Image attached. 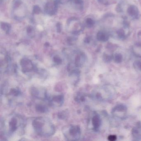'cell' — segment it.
I'll return each instance as SVG.
<instances>
[{
  "label": "cell",
  "instance_id": "obj_7",
  "mask_svg": "<svg viewBox=\"0 0 141 141\" xmlns=\"http://www.w3.org/2000/svg\"><path fill=\"white\" fill-rule=\"evenodd\" d=\"M20 126V119L16 116L12 117L8 122L9 131L10 133L16 132Z\"/></svg>",
  "mask_w": 141,
  "mask_h": 141
},
{
  "label": "cell",
  "instance_id": "obj_17",
  "mask_svg": "<svg viewBox=\"0 0 141 141\" xmlns=\"http://www.w3.org/2000/svg\"><path fill=\"white\" fill-rule=\"evenodd\" d=\"M85 24L88 28L92 27L94 24V21L91 18H87L85 20Z\"/></svg>",
  "mask_w": 141,
  "mask_h": 141
},
{
  "label": "cell",
  "instance_id": "obj_10",
  "mask_svg": "<svg viewBox=\"0 0 141 141\" xmlns=\"http://www.w3.org/2000/svg\"><path fill=\"white\" fill-rule=\"evenodd\" d=\"M63 96L59 95L53 96L49 102L53 106H60L63 104Z\"/></svg>",
  "mask_w": 141,
  "mask_h": 141
},
{
  "label": "cell",
  "instance_id": "obj_24",
  "mask_svg": "<svg viewBox=\"0 0 141 141\" xmlns=\"http://www.w3.org/2000/svg\"><path fill=\"white\" fill-rule=\"evenodd\" d=\"M58 4H66L69 1H70L71 0H55Z\"/></svg>",
  "mask_w": 141,
  "mask_h": 141
},
{
  "label": "cell",
  "instance_id": "obj_25",
  "mask_svg": "<svg viewBox=\"0 0 141 141\" xmlns=\"http://www.w3.org/2000/svg\"><path fill=\"white\" fill-rule=\"evenodd\" d=\"M116 138H117V137H116V136L115 135L109 136H108V140L110 141H115V140H116Z\"/></svg>",
  "mask_w": 141,
  "mask_h": 141
},
{
  "label": "cell",
  "instance_id": "obj_6",
  "mask_svg": "<svg viewBox=\"0 0 141 141\" xmlns=\"http://www.w3.org/2000/svg\"><path fill=\"white\" fill-rule=\"evenodd\" d=\"M20 65L22 71L24 72H30L34 68L32 61L27 58H24L21 60Z\"/></svg>",
  "mask_w": 141,
  "mask_h": 141
},
{
  "label": "cell",
  "instance_id": "obj_14",
  "mask_svg": "<svg viewBox=\"0 0 141 141\" xmlns=\"http://www.w3.org/2000/svg\"><path fill=\"white\" fill-rule=\"evenodd\" d=\"M92 124L94 128H98L100 126L101 123L100 118L97 116H94L92 118Z\"/></svg>",
  "mask_w": 141,
  "mask_h": 141
},
{
  "label": "cell",
  "instance_id": "obj_27",
  "mask_svg": "<svg viewBox=\"0 0 141 141\" xmlns=\"http://www.w3.org/2000/svg\"><path fill=\"white\" fill-rule=\"evenodd\" d=\"M139 68L140 69V70H141V63H139Z\"/></svg>",
  "mask_w": 141,
  "mask_h": 141
},
{
  "label": "cell",
  "instance_id": "obj_26",
  "mask_svg": "<svg viewBox=\"0 0 141 141\" xmlns=\"http://www.w3.org/2000/svg\"><path fill=\"white\" fill-rule=\"evenodd\" d=\"M90 37H86L85 39H84V42L86 43H89L90 42Z\"/></svg>",
  "mask_w": 141,
  "mask_h": 141
},
{
  "label": "cell",
  "instance_id": "obj_20",
  "mask_svg": "<svg viewBox=\"0 0 141 141\" xmlns=\"http://www.w3.org/2000/svg\"><path fill=\"white\" fill-rule=\"evenodd\" d=\"M77 39L75 37H70L67 38V41L69 45H72L75 44Z\"/></svg>",
  "mask_w": 141,
  "mask_h": 141
},
{
  "label": "cell",
  "instance_id": "obj_23",
  "mask_svg": "<svg viewBox=\"0 0 141 141\" xmlns=\"http://www.w3.org/2000/svg\"><path fill=\"white\" fill-rule=\"evenodd\" d=\"M122 58L120 54H117V55L115 56V61L117 63L121 62L122 61Z\"/></svg>",
  "mask_w": 141,
  "mask_h": 141
},
{
  "label": "cell",
  "instance_id": "obj_12",
  "mask_svg": "<svg viewBox=\"0 0 141 141\" xmlns=\"http://www.w3.org/2000/svg\"><path fill=\"white\" fill-rule=\"evenodd\" d=\"M1 27L2 30L6 33V34H8L10 32L11 29V25L9 23L1 22Z\"/></svg>",
  "mask_w": 141,
  "mask_h": 141
},
{
  "label": "cell",
  "instance_id": "obj_8",
  "mask_svg": "<svg viewBox=\"0 0 141 141\" xmlns=\"http://www.w3.org/2000/svg\"><path fill=\"white\" fill-rule=\"evenodd\" d=\"M85 55L80 52H76L75 53V63L76 67L81 66L84 62Z\"/></svg>",
  "mask_w": 141,
  "mask_h": 141
},
{
  "label": "cell",
  "instance_id": "obj_9",
  "mask_svg": "<svg viewBox=\"0 0 141 141\" xmlns=\"http://www.w3.org/2000/svg\"><path fill=\"white\" fill-rule=\"evenodd\" d=\"M32 94L34 96L39 99H45L47 98V95L46 92H44L42 90H39L37 88L34 87L31 91Z\"/></svg>",
  "mask_w": 141,
  "mask_h": 141
},
{
  "label": "cell",
  "instance_id": "obj_15",
  "mask_svg": "<svg viewBox=\"0 0 141 141\" xmlns=\"http://www.w3.org/2000/svg\"><path fill=\"white\" fill-rule=\"evenodd\" d=\"M26 33L30 37H33L35 36V30L33 26H28L26 28Z\"/></svg>",
  "mask_w": 141,
  "mask_h": 141
},
{
  "label": "cell",
  "instance_id": "obj_11",
  "mask_svg": "<svg viewBox=\"0 0 141 141\" xmlns=\"http://www.w3.org/2000/svg\"><path fill=\"white\" fill-rule=\"evenodd\" d=\"M71 4L74 8L78 10H82L84 7V2L83 0H71Z\"/></svg>",
  "mask_w": 141,
  "mask_h": 141
},
{
  "label": "cell",
  "instance_id": "obj_13",
  "mask_svg": "<svg viewBox=\"0 0 141 141\" xmlns=\"http://www.w3.org/2000/svg\"><path fill=\"white\" fill-rule=\"evenodd\" d=\"M97 39L100 41H106L108 39V36L104 33L100 32L97 33Z\"/></svg>",
  "mask_w": 141,
  "mask_h": 141
},
{
  "label": "cell",
  "instance_id": "obj_1",
  "mask_svg": "<svg viewBox=\"0 0 141 141\" xmlns=\"http://www.w3.org/2000/svg\"><path fill=\"white\" fill-rule=\"evenodd\" d=\"M32 125L35 132L41 136H50L54 134L55 132L53 124L46 118H36L33 121Z\"/></svg>",
  "mask_w": 141,
  "mask_h": 141
},
{
  "label": "cell",
  "instance_id": "obj_5",
  "mask_svg": "<svg viewBox=\"0 0 141 141\" xmlns=\"http://www.w3.org/2000/svg\"><path fill=\"white\" fill-rule=\"evenodd\" d=\"M59 4L55 0H49L45 4L44 11L46 14L53 16L56 14Z\"/></svg>",
  "mask_w": 141,
  "mask_h": 141
},
{
  "label": "cell",
  "instance_id": "obj_16",
  "mask_svg": "<svg viewBox=\"0 0 141 141\" xmlns=\"http://www.w3.org/2000/svg\"><path fill=\"white\" fill-rule=\"evenodd\" d=\"M128 13L132 16H135L138 13L137 8L134 6H132L129 8Z\"/></svg>",
  "mask_w": 141,
  "mask_h": 141
},
{
  "label": "cell",
  "instance_id": "obj_3",
  "mask_svg": "<svg viewBox=\"0 0 141 141\" xmlns=\"http://www.w3.org/2000/svg\"><path fill=\"white\" fill-rule=\"evenodd\" d=\"M66 29L68 32L74 35H78L83 30V26L77 18L71 17L67 21Z\"/></svg>",
  "mask_w": 141,
  "mask_h": 141
},
{
  "label": "cell",
  "instance_id": "obj_18",
  "mask_svg": "<svg viewBox=\"0 0 141 141\" xmlns=\"http://www.w3.org/2000/svg\"><path fill=\"white\" fill-rule=\"evenodd\" d=\"M41 12V9L38 5H35L33 7L32 13L33 14L38 15Z\"/></svg>",
  "mask_w": 141,
  "mask_h": 141
},
{
  "label": "cell",
  "instance_id": "obj_21",
  "mask_svg": "<svg viewBox=\"0 0 141 141\" xmlns=\"http://www.w3.org/2000/svg\"><path fill=\"white\" fill-rule=\"evenodd\" d=\"M56 30L58 33H60L62 31V24L60 22H58L56 24Z\"/></svg>",
  "mask_w": 141,
  "mask_h": 141
},
{
  "label": "cell",
  "instance_id": "obj_19",
  "mask_svg": "<svg viewBox=\"0 0 141 141\" xmlns=\"http://www.w3.org/2000/svg\"><path fill=\"white\" fill-rule=\"evenodd\" d=\"M36 109L37 111L41 112H46L47 110V108L44 106H42L41 105H38L36 106Z\"/></svg>",
  "mask_w": 141,
  "mask_h": 141
},
{
  "label": "cell",
  "instance_id": "obj_22",
  "mask_svg": "<svg viewBox=\"0 0 141 141\" xmlns=\"http://www.w3.org/2000/svg\"><path fill=\"white\" fill-rule=\"evenodd\" d=\"M53 61L54 62L57 64H60L62 62V59L58 55H55L53 57Z\"/></svg>",
  "mask_w": 141,
  "mask_h": 141
},
{
  "label": "cell",
  "instance_id": "obj_2",
  "mask_svg": "<svg viewBox=\"0 0 141 141\" xmlns=\"http://www.w3.org/2000/svg\"><path fill=\"white\" fill-rule=\"evenodd\" d=\"M12 8V15L15 20H22L27 15V8L21 0H13Z\"/></svg>",
  "mask_w": 141,
  "mask_h": 141
},
{
  "label": "cell",
  "instance_id": "obj_4",
  "mask_svg": "<svg viewBox=\"0 0 141 141\" xmlns=\"http://www.w3.org/2000/svg\"><path fill=\"white\" fill-rule=\"evenodd\" d=\"M63 132L68 140H77L80 136V128L78 125H68L63 127Z\"/></svg>",
  "mask_w": 141,
  "mask_h": 141
}]
</instances>
